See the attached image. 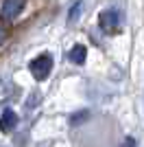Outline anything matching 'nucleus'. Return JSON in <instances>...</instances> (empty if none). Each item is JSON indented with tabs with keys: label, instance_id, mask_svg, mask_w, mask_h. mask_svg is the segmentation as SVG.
<instances>
[{
	"label": "nucleus",
	"instance_id": "nucleus-2",
	"mask_svg": "<svg viewBox=\"0 0 144 147\" xmlns=\"http://www.w3.org/2000/svg\"><path fill=\"white\" fill-rule=\"evenodd\" d=\"M24 9V0H5L0 7V16L5 20H15Z\"/></svg>",
	"mask_w": 144,
	"mask_h": 147
},
{
	"label": "nucleus",
	"instance_id": "nucleus-3",
	"mask_svg": "<svg viewBox=\"0 0 144 147\" xmlns=\"http://www.w3.org/2000/svg\"><path fill=\"white\" fill-rule=\"evenodd\" d=\"M98 24H101V29H105V31H116L118 29V13H116L114 9L103 11L101 16H98Z\"/></svg>",
	"mask_w": 144,
	"mask_h": 147
},
{
	"label": "nucleus",
	"instance_id": "nucleus-9",
	"mask_svg": "<svg viewBox=\"0 0 144 147\" xmlns=\"http://www.w3.org/2000/svg\"><path fill=\"white\" fill-rule=\"evenodd\" d=\"M5 37H7V33H5V29H2V26H0V44L5 42Z\"/></svg>",
	"mask_w": 144,
	"mask_h": 147
},
{
	"label": "nucleus",
	"instance_id": "nucleus-5",
	"mask_svg": "<svg viewBox=\"0 0 144 147\" xmlns=\"http://www.w3.org/2000/svg\"><path fill=\"white\" fill-rule=\"evenodd\" d=\"M85 55H87V49H85L83 44H77V46L70 51V61H72V64H79V66H81V64L85 61Z\"/></svg>",
	"mask_w": 144,
	"mask_h": 147
},
{
	"label": "nucleus",
	"instance_id": "nucleus-7",
	"mask_svg": "<svg viewBox=\"0 0 144 147\" xmlns=\"http://www.w3.org/2000/svg\"><path fill=\"white\" fill-rule=\"evenodd\" d=\"M87 117H90V112H87V110L74 112V114H72V117H70V123H72V125H79V123H83V121H85V119H87Z\"/></svg>",
	"mask_w": 144,
	"mask_h": 147
},
{
	"label": "nucleus",
	"instance_id": "nucleus-4",
	"mask_svg": "<svg viewBox=\"0 0 144 147\" xmlns=\"http://www.w3.org/2000/svg\"><path fill=\"white\" fill-rule=\"evenodd\" d=\"M15 123H18V117H15V112H13V110H5V112H2V119H0V129H2V132L13 129V127H15Z\"/></svg>",
	"mask_w": 144,
	"mask_h": 147
},
{
	"label": "nucleus",
	"instance_id": "nucleus-6",
	"mask_svg": "<svg viewBox=\"0 0 144 147\" xmlns=\"http://www.w3.org/2000/svg\"><path fill=\"white\" fill-rule=\"evenodd\" d=\"M81 7H83V2H81V0H77V2L70 7V13H68V22H70V24H74V22L81 18Z\"/></svg>",
	"mask_w": 144,
	"mask_h": 147
},
{
	"label": "nucleus",
	"instance_id": "nucleus-1",
	"mask_svg": "<svg viewBox=\"0 0 144 147\" xmlns=\"http://www.w3.org/2000/svg\"><path fill=\"white\" fill-rule=\"evenodd\" d=\"M50 68H53V59H50V55H39L35 57V59L31 61V73H33V77H35L37 81H44L50 75Z\"/></svg>",
	"mask_w": 144,
	"mask_h": 147
},
{
	"label": "nucleus",
	"instance_id": "nucleus-8",
	"mask_svg": "<svg viewBox=\"0 0 144 147\" xmlns=\"http://www.w3.org/2000/svg\"><path fill=\"white\" fill-rule=\"evenodd\" d=\"M122 147H135V138H133V136H125V143H122Z\"/></svg>",
	"mask_w": 144,
	"mask_h": 147
}]
</instances>
